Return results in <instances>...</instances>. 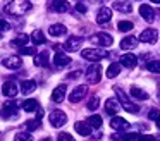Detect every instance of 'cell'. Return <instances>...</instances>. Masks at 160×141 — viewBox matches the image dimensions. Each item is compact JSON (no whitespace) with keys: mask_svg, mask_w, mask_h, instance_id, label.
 Listing matches in <instances>:
<instances>
[{"mask_svg":"<svg viewBox=\"0 0 160 141\" xmlns=\"http://www.w3.org/2000/svg\"><path fill=\"white\" fill-rule=\"evenodd\" d=\"M31 7L33 5L29 0H12V2H9L5 5V12L14 16V17H22L26 12L31 10Z\"/></svg>","mask_w":160,"mask_h":141,"instance_id":"cell-1","label":"cell"},{"mask_svg":"<svg viewBox=\"0 0 160 141\" xmlns=\"http://www.w3.org/2000/svg\"><path fill=\"white\" fill-rule=\"evenodd\" d=\"M114 91H115V95H117V98H119L117 102L121 103V107L124 110H128V112H131V113H138L139 112V107L136 105V103H132L131 100L124 95V91H122L119 86H114Z\"/></svg>","mask_w":160,"mask_h":141,"instance_id":"cell-2","label":"cell"},{"mask_svg":"<svg viewBox=\"0 0 160 141\" xmlns=\"http://www.w3.org/2000/svg\"><path fill=\"white\" fill-rule=\"evenodd\" d=\"M100 79H102V65L98 62L97 64H91L86 69V81L90 84H97V83H100Z\"/></svg>","mask_w":160,"mask_h":141,"instance_id":"cell-3","label":"cell"},{"mask_svg":"<svg viewBox=\"0 0 160 141\" xmlns=\"http://www.w3.org/2000/svg\"><path fill=\"white\" fill-rule=\"evenodd\" d=\"M108 52L103 50V48H88V50L81 52V57L86 58V60H100V58L107 57Z\"/></svg>","mask_w":160,"mask_h":141,"instance_id":"cell-4","label":"cell"},{"mask_svg":"<svg viewBox=\"0 0 160 141\" xmlns=\"http://www.w3.org/2000/svg\"><path fill=\"white\" fill-rule=\"evenodd\" d=\"M90 41L93 45H97V47H110V45L114 43V38L108 33H97L90 38Z\"/></svg>","mask_w":160,"mask_h":141,"instance_id":"cell-5","label":"cell"},{"mask_svg":"<svg viewBox=\"0 0 160 141\" xmlns=\"http://www.w3.org/2000/svg\"><path fill=\"white\" fill-rule=\"evenodd\" d=\"M66 122H67V115L62 110H52V113H50V124L53 127H62Z\"/></svg>","mask_w":160,"mask_h":141,"instance_id":"cell-6","label":"cell"},{"mask_svg":"<svg viewBox=\"0 0 160 141\" xmlns=\"http://www.w3.org/2000/svg\"><path fill=\"white\" fill-rule=\"evenodd\" d=\"M86 93H88V88L86 86H76V88L71 91V95H69V102L71 103H78V102H81V100L86 96Z\"/></svg>","mask_w":160,"mask_h":141,"instance_id":"cell-7","label":"cell"},{"mask_svg":"<svg viewBox=\"0 0 160 141\" xmlns=\"http://www.w3.org/2000/svg\"><path fill=\"white\" fill-rule=\"evenodd\" d=\"M157 38H158V33H157V29H153V28H148V29H145L141 34H139L138 41H143V43H155Z\"/></svg>","mask_w":160,"mask_h":141,"instance_id":"cell-8","label":"cell"},{"mask_svg":"<svg viewBox=\"0 0 160 141\" xmlns=\"http://www.w3.org/2000/svg\"><path fill=\"white\" fill-rule=\"evenodd\" d=\"M81 43H83V38L81 36H69L66 41V45H64V48H66L67 52H76L78 48L81 47Z\"/></svg>","mask_w":160,"mask_h":141,"instance_id":"cell-9","label":"cell"},{"mask_svg":"<svg viewBox=\"0 0 160 141\" xmlns=\"http://www.w3.org/2000/svg\"><path fill=\"white\" fill-rule=\"evenodd\" d=\"M110 127H112V129H115V131H128L131 126H129V122L126 119H122V117H112Z\"/></svg>","mask_w":160,"mask_h":141,"instance_id":"cell-10","label":"cell"},{"mask_svg":"<svg viewBox=\"0 0 160 141\" xmlns=\"http://www.w3.org/2000/svg\"><path fill=\"white\" fill-rule=\"evenodd\" d=\"M110 19H112V10L108 9V7H102L97 14V23L98 24H107Z\"/></svg>","mask_w":160,"mask_h":141,"instance_id":"cell-11","label":"cell"},{"mask_svg":"<svg viewBox=\"0 0 160 141\" xmlns=\"http://www.w3.org/2000/svg\"><path fill=\"white\" fill-rule=\"evenodd\" d=\"M2 64H4L7 69H19V67H22V60L18 57V55H12V57H5L4 60H2Z\"/></svg>","mask_w":160,"mask_h":141,"instance_id":"cell-12","label":"cell"},{"mask_svg":"<svg viewBox=\"0 0 160 141\" xmlns=\"http://www.w3.org/2000/svg\"><path fill=\"white\" fill-rule=\"evenodd\" d=\"M0 113H2L4 119H9L11 115H16V113H18V103H16V102H7Z\"/></svg>","mask_w":160,"mask_h":141,"instance_id":"cell-13","label":"cell"},{"mask_svg":"<svg viewBox=\"0 0 160 141\" xmlns=\"http://www.w3.org/2000/svg\"><path fill=\"white\" fill-rule=\"evenodd\" d=\"M139 14H141V17L145 21H148V23L155 21V10H153L152 5H139Z\"/></svg>","mask_w":160,"mask_h":141,"instance_id":"cell-14","label":"cell"},{"mask_svg":"<svg viewBox=\"0 0 160 141\" xmlns=\"http://www.w3.org/2000/svg\"><path fill=\"white\" fill-rule=\"evenodd\" d=\"M69 2H66V0H52L50 2V9L53 10V12H67L69 10Z\"/></svg>","mask_w":160,"mask_h":141,"instance_id":"cell-15","label":"cell"},{"mask_svg":"<svg viewBox=\"0 0 160 141\" xmlns=\"http://www.w3.org/2000/svg\"><path fill=\"white\" fill-rule=\"evenodd\" d=\"M136 64H138V58L132 53H124L121 57V65H124V67H128V69L136 67Z\"/></svg>","mask_w":160,"mask_h":141,"instance_id":"cell-16","label":"cell"},{"mask_svg":"<svg viewBox=\"0 0 160 141\" xmlns=\"http://www.w3.org/2000/svg\"><path fill=\"white\" fill-rule=\"evenodd\" d=\"M2 91H4L5 96H9V98H14V96L19 93V89H18V86H16L14 81H7V83L4 84V88H2Z\"/></svg>","mask_w":160,"mask_h":141,"instance_id":"cell-17","label":"cell"},{"mask_svg":"<svg viewBox=\"0 0 160 141\" xmlns=\"http://www.w3.org/2000/svg\"><path fill=\"white\" fill-rule=\"evenodd\" d=\"M119 108H121V103L115 98H108L107 102H105V110H107V113H110V115H115V113L119 112Z\"/></svg>","mask_w":160,"mask_h":141,"instance_id":"cell-18","label":"cell"},{"mask_svg":"<svg viewBox=\"0 0 160 141\" xmlns=\"http://www.w3.org/2000/svg\"><path fill=\"white\" fill-rule=\"evenodd\" d=\"M114 9L119 10V12H124V14H129L132 10L131 3L128 0H114Z\"/></svg>","mask_w":160,"mask_h":141,"instance_id":"cell-19","label":"cell"},{"mask_svg":"<svg viewBox=\"0 0 160 141\" xmlns=\"http://www.w3.org/2000/svg\"><path fill=\"white\" fill-rule=\"evenodd\" d=\"M71 62V58L67 57V53H62V52H57L55 55H53V64L57 65V67H64V65H67Z\"/></svg>","mask_w":160,"mask_h":141,"instance_id":"cell-20","label":"cell"},{"mask_svg":"<svg viewBox=\"0 0 160 141\" xmlns=\"http://www.w3.org/2000/svg\"><path fill=\"white\" fill-rule=\"evenodd\" d=\"M136 45H138V38H134V36H126V38H122V41H121L122 50H132Z\"/></svg>","mask_w":160,"mask_h":141,"instance_id":"cell-21","label":"cell"},{"mask_svg":"<svg viewBox=\"0 0 160 141\" xmlns=\"http://www.w3.org/2000/svg\"><path fill=\"white\" fill-rule=\"evenodd\" d=\"M35 65L38 67H48L50 65V60H48V52H42L35 57Z\"/></svg>","mask_w":160,"mask_h":141,"instance_id":"cell-22","label":"cell"},{"mask_svg":"<svg viewBox=\"0 0 160 141\" xmlns=\"http://www.w3.org/2000/svg\"><path fill=\"white\" fill-rule=\"evenodd\" d=\"M64 96H66V86L64 84H59L55 89H53V93H52V100L55 103H60L64 100Z\"/></svg>","mask_w":160,"mask_h":141,"instance_id":"cell-23","label":"cell"},{"mask_svg":"<svg viewBox=\"0 0 160 141\" xmlns=\"http://www.w3.org/2000/svg\"><path fill=\"white\" fill-rule=\"evenodd\" d=\"M74 129H76V133L81 134V136H90L91 134V127L88 126V122H76Z\"/></svg>","mask_w":160,"mask_h":141,"instance_id":"cell-24","label":"cell"},{"mask_svg":"<svg viewBox=\"0 0 160 141\" xmlns=\"http://www.w3.org/2000/svg\"><path fill=\"white\" fill-rule=\"evenodd\" d=\"M22 108H24L26 112H35V110H38V108H40L38 100H35V98L24 100V102H22Z\"/></svg>","mask_w":160,"mask_h":141,"instance_id":"cell-25","label":"cell"},{"mask_svg":"<svg viewBox=\"0 0 160 141\" xmlns=\"http://www.w3.org/2000/svg\"><path fill=\"white\" fill-rule=\"evenodd\" d=\"M36 89V83L31 81V79H28V81H22L21 83V91L24 93V95H29V93H33Z\"/></svg>","mask_w":160,"mask_h":141,"instance_id":"cell-26","label":"cell"},{"mask_svg":"<svg viewBox=\"0 0 160 141\" xmlns=\"http://www.w3.org/2000/svg\"><path fill=\"white\" fill-rule=\"evenodd\" d=\"M119 72H121V64L119 62H114V64H110L107 67V78H115V76H119Z\"/></svg>","mask_w":160,"mask_h":141,"instance_id":"cell-27","label":"cell"},{"mask_svg":"<svg viewBox=\"0 0 160 141\" xmlns=\"http://www.w3.org/2000/svg\"><path fill=\"white\" fill-rule=\"evenodd\" d=\"M64 33H67L64 24H52V26H50V34H52V36H62Z\"/></svg>","mask_w":160,"mask_h":141,"instance_id":"cell-28","label":"cell"},{"mask_svg":"<svg viewBox=\"0 0 160 141\" xmlns=\"http://www.w3.org/2000/svg\"><path fill=\"white\" fill-rule=\"evenodd\" d=\"M131 95L134 96V98H138V100H146L148 98V93H146L145 89L138 88V86H131Z\"/></svg>","mask_w":160,"mask_h":141,"instance_id":"cell-29","label":"cell"},{"mask_svg":"<svg viewBox=\"0 0 160 141\" xmlns=\"http://www.w3.org/2000/svg\"><path fill=\"white\" fill-rule=\"evenodd\" d=\"M28 41H29V36L28 34H21V36H18L16 38V40H12L11 41V45L12 47H26V45H28Z\"/></svg>","mask_w":160,"mask_h":141,"instance_id":"cell-30","label":"cell"},{"mask_svg":"<svg viewBox=\"0 0 160 141\" xmlns=\"http://www.w3.org/2000/svg\"><path fill=\"white\" fill-rule=\"evenodd\" d=\"M31 41H33L35 45H42V43H45V41H47V38H45V34H43L42 31H33Z\"/></svg>","mask_w":160,"mask_h":141,"instance_id":"cell-31","label":"cell"},{"mask_svg":"<svg viewBox=\"0 0 160 141\" xmlns=\"http://www.w3.org/2000/svg\"><path fill=\"white\" fill-rule=\"evenodd\" d=\"M88 126H90L91 129H98V127H102V117L100 115H91L90 119H88Z\"/></svg>","mask_w":160,"mask_h":141,"instance_id":"cell-32","label":"cell"},{"mask_svg":"<svg viewBox=\"0 0 160 141\" xmlns=\"http://www.w3.org/2000/svg\"><path fill=\"white\" fill-rule=\"evenodd\" d=\"M146 69H148L150 72L160 74V60H148V64H146Z\"/></svg>","mask_w":160,"mask_h":141,"instance_id":"cell-33","label":"cell"},{"mask_svg":"<svg viewBox=\"0 0 160 141\" xmlns=\"http://www.w3.org/2000/svg\"><path fill=\"white\" fill-rule=\"evenodd\" d=\"M119 31H124V33H128V31H131L132 28H134V24L131 23V21H121V23L117 24Z\"/></svg>","mask_w":160,"mask_h":141,"instance_id":"cell-34","label":"cell"},{"mask_svg":"<svg viewBox=\"0 0 160 141\" xmlns=\"http://www.w3.org/2000/svg\"><path fill=\"white\" fill-rule=\"evenodd\" d=\"M14 139H16V141H33V134L22 131V133H18V134H16Z\"/></svg>","mask_w":160,"mask_h":141,"instance_id":"cell-35","label":"cell"},{"mask_svg":"<svg viewBox=\"0 0 160 141\" xmlns=\"http://www.w3.org/2000/svg\"><path fill=\"white\" fill-rule=\"evenodd\" d=\"M40 127H42V120H38V119L28 120V122H26V129L28 131H36V129H40Z\"/></svg>","mask_w":160,"mask_h":141,"instance_id":"cell-36","label":"cell"},{"mask_svg":"<svg viewBox=\"0 0 160 141\" xmlns=\"http://www.w3.org/2000/svg\"><path fill=\"white\" fill-rule=\"evenodd\" d=\"M139 134L136 133H128V134H122L121 136V141H138Z\"/></svg>","mask_w":160,"mask_h":141,"instance_id":"cell-37","label":"cell"},{"mask_svg":"<svg viewBox=\"0 0 160 141\" xmlns=\"http://www.w3.org/2000/svg\"><path fill=\"white\" fill-rule=\"evenodd\" d=\"M98 105H100V100H98L97 96H93V98L88 102V108H90V110H97Z\"/></svg>","mask_w":160,"mask_h":141,"instance_id":"cell-38","label":"cell"},{"mask_svg":"<svg viewBox=\"0 0 160 141\" xmlns=\"http://www.w3.org/2000/svg\"><path fill=\"white\" fill-rule=\"evenodd\" d=\"M21 53L22 55H35L36 50L33 47H21Z\"/></svg>","mask_w":160,"mask_h":141,"instance_id":"cell-39","label":"cell"},{"mask_svg":"<svg viewBox=\"0 0 160 141\" xmlns=\"http://www.w3.org/2000/svg\"><path fill=\"white\" fill-rule=\"evenodd\" d=\"M57 141H74V138L71 136V134H67V133H60L59 138H57Z\"/></svg>","mask_w":160,"mask_h":141,"instance_id":"cell-40","label":"cell"},{"mask_svg":"<svg viewBox=\"0 0 160 141\" xmlns=\"http://www.w3.org/2000/svg\"><path fill=\"white\" fill-rule=\"evenodd\" d=\"M148 117H150V119H152V120H157V119H158V117H160V112H158V110H157V108H152V110H150V112H148Z\"/></svg>","mask_w":160,"mask_h":141,"instance_id":"cell-41","label":"cell"},{"mask_svg":"<svg viewBox=\"0 0 160 141\" xmlns=\"http://www.w3.org/2000/svg\"><path fill=\"white\" fill-rule=\"evenodd\" d=\"M138 141H155V136H152V134H139Z\"/></svg>","mask_w":160,"mask_h":141,"instance_id":"cell-42","label":"cell"},{"mask_svg":"<svg viewBox=\"0 0 160 141\" xmlns=\"http://www.w3.org/2000/svg\"><path fill=\"white\" fill-rule=\"evenodd\" d=\"M9 29H11V24H9L7 21L0 19V31H9Z\"/></svg>","mask_w":160,"mask_h":141,"instance_id":"cell-43","label":"cell"},{"mask_svg":"<svg viewBox=\"0 0 160 141\" xmlns=\"http://www.w3.org/2000/svg\"><path fill=\"white\" fill-rule=\"evenodd\" d=\"M76 10H78V12H81V14H84L88 9H86V5H84V3L79 2V3H76Z\"/></svg>","mask_w":160,"mask_h":141,"instance_id":"cell-44","label":"cell"},{"mask_svg":"<svg viewBox=\"0 0 160 141\" xmlns=\"http://www.w3.org/2000/svg\"><path fill=\"white\" fill-rule=\"evenodd\" d=\"M42 117H43V108L40 107V108L36 110V119H38V120H42Z\"/></svg>","mask_w":160,"mask_h":141,"instance_id":"cell-45","label":"cell"},{"mask_svg":"<svg viewBox=\"0 0 160 141\" xmlns=\"http://www.w3.org/2000/svg\"><path fill=\"white\" fill-rule=\"evenodd\" d=\"M79 74H81L79 71H74V72H71V76H69V78H71V79H76V78H78V76H79Z\"/></svg>","mask_w":160,"mask_h":141,"instance_id":"cell-46","label":"cell"},{"mask_svg":"<svg viewBox=\"0 0 160 141\" xmlns=\"http://www.w3.org/2000/svg\"><path fill=\"white\" fill-rule=\"evenodd\" d=\"M157 126H158V129H160V117L157 119Z\"/></svg>","mask_w":160,"mask_h":141,"instance_id":"cell-47","label":"cell"},{"mask_svg":"<svg viewBox=\"0 0 160 141\" xmlns=\"http://www.w3.org/2000/svg\"><path fill=\"white\" fill-rule=\"evenodd\" d=\"M150 2H153V3H160V0H150Z\"/></svg>","mask_w":160,"mask_h":141,"instance_id":"cell-48","label":"cell"},{"mask_svg":"<svg viewBox=\"0 0 160 141\" xmlns=\"http://www.w3.org/2000/svg\"><path fill=\"white\" fill-rule=\"evenodd\" d=\"M43 141H50V139H48V138H47V139H43Z\"/></svg>","mask_w":160,"mask_h":141,"instance_id":"cell-49","label":"cell"},{"mask_svg":"<svg viewBox=\"0 0 160 141\" xmlns=\"http://www.w3.org/2000/svg\"><path fill=\"white\" fill-rule=\"evenodd\" d=\"M158 88H160V83H158Z\"/></svg>","mask_w":160,"mask_h":141,"instance_id":"cell-50","label":"cell"},{"mask_svg":"<svg viewBox=\"0 0 160 141\" xmlns=\"http://www.w3.org/2000/svg\"><path fill=\"white\" fill-rule=\"evenodd\" d=\"M0 38H2V34H0Z\"/></svg>","mask_w":160,"mask_h":141,"instance_id":"cell-51","label":"cell"}]
</instances>
